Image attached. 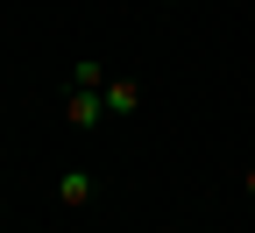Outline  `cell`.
<instances>
[{"instance_id": "2", "label": "cell", "mask_w": 255, "mask_h": 233, "mask_svg": "<svg viewBox=\"0 0 255 233\" xmlns=\"http://www.w3.org/2000/svg\"><path fill=\"white\" fill-rule=\"evenodd\" d=\"M92 191H100V177H92V170H64V177H57V198H64L71 212L92 205Z\"/></svg>"}, {"instance_id": "3", "label": "cell", "mask_w": 255, "mask_h": 233, "mask_svg": "<svg viewBox=\"0 0 255 233\" xmlns=\"http://www.w3.org/2000/svg\"><path fill=\"white\" fill-rule=\"evenodd\" d=\"M100 99H107V120H114V113H135V106H142V85H135V78H107Z\"/></svg>"}, {"instance_id": "5", "label": "cell", "mask_w": 255, "mask_h": 233, "mask_svg": "<svg viewBox=\"0 0 255 233\" xmlns=\"http://www.w3.org/2000/svg\"><path fill=\"white\" fill-rule=\"evenodd\" d=\"M248 198H255V170H248Z\"/></svg>"}, {"instance_id": "4", "label": "cell", "mask_w": 255, "mask_h": 233, "mask_svg": "<svg viewBox=\"0 0 255 233\" xmlns=\"http://www.w3.org/2000/svg\"><path fill=\"white\" fill-rule=\"evenodd\" d=\"M71 85H78V92H107V71H100V57H78V64H71Z\"/></svg>"}, {"instance_id": "1", "label": "cell", "mask_w": 255, "mask_h": 233, "mask_svg": "<svg viewBox=\"0 0 255 233\" xmlns=\"http://www.w3.org/2000/svg\"><path fill=\"white\" fill-rule=\"evenodd\" d=\"M64 120H71L78 135H92V127L107 120V99H100V92H78V85H71V99H64Z\"/></svg>"}]
</instances>
